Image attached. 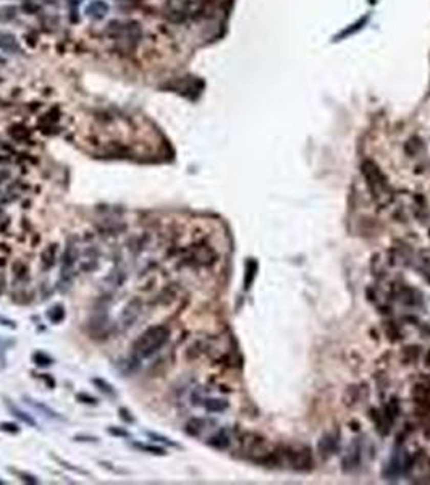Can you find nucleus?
I'll use <instances>...</instances> for the list:
<instances>
[{
    "instance_id": "nucleus-25",
    "label": "nucleus",
    "mask_w": 430,
    "mask_h": 485,
    "mask_svg": "<svg viewBox=\"0 0 430 485\" xmlns=\"http://www.w3.org/2000/svg\"><path fill=\"white\" fill-rule=\"evenodd\" d=\"M75 440H78V441H97L96 437H75Z\"/></svg>"
},
{
    "instance_id": "nucleus-23",
    "label": "nucleus",
    "mask_w": 430,
    "mask_h": 485,
    "mask_svg": "<svg viewBox=\"0 0 430 485\" xmlns=\"http://www.w3.org/2000/svg\"><path fill=\"white\" fill-rule=\"evenodd\" d=\"M0 430L8 432V433H18L19 427L16 424H12V422H2V424H0Z\"/></svg>"
},
{
    "instance_id": "nucleus-11",
    "label": "nucleus",
    "mask_w": 430,
    "mask_h": 485,
    "mask_svg": "<svg viewBox=\"0 0 430 485\" xmlns=\"http://www.w3.org/2000/svg\"><path fill=\"white\" fill-rule=\"evenodd\" d=\"M92 384H94V385L102 391V393L107 395V396H114V395H115V388L112 387L109 382L104 380V378H94V380H92Z\"/></svg>"
},
{
    "instance_id": "nucleus-18",
    "label": "nucleus",
    "mask_w": 430,
    "mask_h": 485,
    "mask_svg": "<svg viewBox=\"0 0 430 485\" xmlns=\"http://www.w3.org/2000/svg\"><path fill=\"white\" fill-rule=\"evenodd\" d=\"M147 437L149 438H152V440H157V441H160V443H167V445H170V447H178L175 441H171L168 437H163V435H159V433H154V432H147Z\"/></svg>"
},
{
    "instance_id": "nucleus-5",
    "label": "nucleus",
    "mask_w": 430,
    "mask_h": 485,
    "mask_svg": "<svg viewBox=\"0 0 430 485\" xmlns=\"http://www.w3.org/2000/svg\"><path fill=\"white\" fill-rule=\"evenodd\" d=\"M86 13L91 19H102L107 13H109V4L104 2V0H92V2L88 5Z\"/></svg>"
},
{
    "instance_id": "nucleus-22",
    "label": "nucleus",
    "mask_w": 430,
    "mask_h": 485,
    "mask_svg": "<svg viewBox=\"0 0 430 485\" xmlns=\"http://www.w3.org/2000/svg\"><path fill=\"white\" fill-rule=\"evenodd\" d=\"M76 399L78 401H81V403H84V405H97V399L94 398V396H91V395H88V393H78L76 395Z\"/></svg>"
},
{
    "instance_id": "nucleus-24",
    "label": "nucleus",
    "mask_w": 430,
    "mask_h": 485,
    "mask_svg": "<svg viewBox=\"0 0 430 485\" xmlns=\"http://www.w3.org/2000/svg\"><path fill=\"white\" fill-rule=\"evenodd\" d=\"M109 433L110 435H117V437H130V433L126 430H120V429H115V427H109Z\"/></svg>"
},
{
    "instance_id": "nucleus-1",
    "label": "nucleus",
    "mask_w": 430,
    "mask_h": 485,
    "mask_svg": "<svg viewBox=\"0 0 430 485\" xmlns=\"http://www.w3.org/2000/svg\"><path fill=\"white\" fill-rule=\"evenodd\" d=\"M170 338V330L165 325H154L149 327L144 333H142L135 345H133V353L138 359H144L152 356L168 342Z\"/></svg>"
},
{
    "instance_id": "nucleus-6",
    "label": "nucleus",
    "mask_w": 430,
    "mask_h": 485,
    "mask_svg": "<svg viewBox=\"0 0 430 485\" xmlns=\"http://www.w3.org/2000/svg\"><path fill=\"white\" fill-rule=\"evenodd\" d=\"M76 257H78V252L75 249V246L68 243L65 254H63V262H61V277H65L71 272V269H73V265L76 262Z\"/></svg>"
},
{
    "instance_id": "nucleus-26",
    "label": "nucleus",
    "mask_w": 430,
    "mask_h": 485,
    "mask_svg": "<svg viewBox=\"0 0 430 485\" xmlns=\"http://www.w3.org/2000/svg\"><path fill=\"white\" fill-rule=\"evenodd\" d=\"M4 285H5V280H4V275L0 273V293L4 291Z\"/></svg>"
},
{
    "instance_id": "nucleus-19",
    "label": "nucleus",
    "mask_w": 430,
    "mask_h": 485,
    "mask_svg": "<svg viewBox=\"0 0 430 485\" xmlns=\"http://www.w3.org/2000/svg\"><path fill=\"white\" fill-rule=\"evenodd\" d=\"M118 414H120L121 420H125L126 424H135V422H136L135 416H133L131 412H130V409H126V408H120V409H118Z\"/></svg>"
},
{
    "instance_id": "nucleus-12",
    "label": "nucleus",
    "mask_w": 430,
    "mask_h": 485,
    "mask_svg": "<svg viewBox=\"0 0 430 485\" xmlns=\"http://www.w3.org/2000/svg\"><path fill=\"white\" fill-rule=\"evenodd\" d=\"M135 448L150 453V455H157V456H163L165 455V450L160 447H154V445H146V443H135Z\"/></svg>"
},
{
    "instance_id": "nucleus-7",
    "label": "nucleus",
    "mask_w": 430,
    "mask_h": 485,
    "mask_svg": "<svg viewBox=\"0 0 430 485\" xmlns=\"http://www.w3.org/2000/svg\"><path fill=\"white\" fill-rule=\"evenodd\" d=\"M139 309H141V303L138 301V299H133L130 304H126L125 311H123V314H121L123 325L130 327L133 322H135V319H136L138 314H139Z\"/></svg>"
},
{
    "instance_id": "nucleus-16",
    "label": "nucleus",
    "mask_w": 430,
    "mask_h": 485,
    "mask_svg": "<svg viewBox=\"0 0 430 485\" xmlns=\"http://www.w3.org/2000/svg\"><path fill=\"white\" fill-rule=\"evenodd\" d=\"M206 408L209 411H223L225 408H227V403L222 399H209L206 403Z\"/></svg>"
},
{
    "instance_id": "nucleus-17",
    "label": "nucleus",
    "mask_w": 430,
    "mask_h": 485,
    "mask_svg": "<svg viewBox=\"0 0 430 485\" xmlns=\"http://www.w3.org/2000/svg\"><path fill=\"white\" fill-rule=\"evenodd\" d=\"M54 459L58 462V464H61L63 468H67V469H70V471H73V472H78V474H81V476H88V472L84 471V469H79V468H76V466H73V464H70L68 461H63V459H60L58 456H54Z\"/></svg>"
},
{
    "instance_id": "nucleus-15",
    "label": "nucleus",
    "mask_w": 430,
    "mask_h": 485,
    "mask_svg": "<svg viewBox=\"0 0 430 485\" xmlns=\"http://www.w3.org/2000/svg\"><path fill=\"white\" fill-rule=\"evenodd\" d=\"M28 401H29V403L33 405V406H34L36 409H40V411H42V412H46V416H49V417H54V419H60V416L57 414V412H55V411H52V409H50V408H47L46 405H42V403H34L33 399H28Z\"/></svg>"
},
{
    "instance_id": "nucleus-27",
    "label": "nucleus",
    "mask_w": 430,
    "mask_h": 485,
    "mask_svg": "<svg viewBox=\"0 0 430 485\" xmlns=\"http://www.w3.org/2000/svg\"><path fill=\"white\" fill-rule=\"evenodd\" d=\"M131 2H138V0H131Z\"/></svg>"
},
{
    "instance_id": "nucleus-8",
    "label": "nucleus",
    "mask_w": 430,
    "mask_h": 485,
    "mask_svg": "<svg viewBox=\"0 0 430 485\" xmlns=\"http://www.w3.org/2000/svg\"><path fill=\"white\" fill-rule=\"evenodd\" d=\"M5 405H7V408L12 411V414H15L19 420H23L25 424H28V426H31V427H36V420L31 417L29 414H26L25 411H22L19 409L15 403H12V401H8V399H5Z\"/></svg>"
},
{
    "instance_id": "nucleus-10",
    "label": "nucleus",
    "mask_w": 430,
    "mask_h": 485,
    "mask_svg": "<svg viewBox=\"0 0 430 485\" xmlns=\"http://www.w3.org/2000/svg\"><path fill=\"white\" fill-rule=\"evenodd\" d=\"M47 317L50 319V322L60 324L65 319V309L61 306H54L52 309H49L47 311Z\"/></svg>"
},
{
    "instance_id": "nucleus-2",
    "label": "nucleus",
    "mask_w": 430,
    "mask_h": 485,
    "mask_svg": "<svg viewBox=\"0 0 430 485\" xmlns=\"http://www.w3.org/2000/svg\"><path fill=\"white\" fill-rule=\"evenodd\" d=\"M206 5V0H168L165 7V16L171 23H183L204 13Z\"/></svg>"
},
{
    "instance_id": "nucleus-20",
    "label": "nucleus",
    "mask_w": 430,
    "mask_h": 485,
    "mask_svg": "<svg viewBox=\"0 0 430 485\" xmlns=\"http://www.w3.org/2000/svg\"><path fill=\"white\" fill-rule=\"evenodd\" d=\"M210 445L217 447V448H225L228 445V438L223 437V435H215V437L210 438Z\"/></svg>"
},
{
    "instance_id": "nucleus-21",
    "label": "nucleus",
    "mask_w": 430,
    "mask_h": 485,
    "mask_svg": "<svg viewBox=\"0 0 430 485\" xmlns=\"http://www.w3.org/2000/svg\"><path fill=\"white\" fill-rule=\"evenodd\" d=\"M10 472H13L15 476H18L19 479H22L23 482H26V483H37L39 480L34 477V476H29V474H25V472H19V471H12L10 469Z\"/></svg>"
},
{
    "instance_id": "nucleus-28",
    "label": "nucleus",
    "mask_w": 430,
    "mask_h": 485,
    "mask_svg": "<svg viewBox=\"0 0 430 485\" xmlns=\"http://www.w3.org/2000/svg\"><path fill=\"white\" fill-rule=\"evenodd\" d=\"M0 483H4V482H2V480H0Z\"/></svg>"
},
{
    "instance_id": "nucleus-13",
    "label": "nucleus",
    "mask_w": 430,
    "mask_h": 485,
    "mask_svg": "<svg viewBox=\"0 0 430 485\" xmlns=\"http://www.w3.org/2000/svg\"><path fill=\"white\" fill-rule=\"evenodd\" d=\"M16 18V8L15 7H2L0 8V22H12V19Z\"/></svg>"
},
{
    "instance_id": "nucleus-4",
    "label": "nucleus",
    "mask_w": 430,
    "mask_h": 485,
    "mask_svg": "<svg viewBox=\"0 0 430 485\" xmlns=\"http://www.w3.org/2000/svg\"><path fill=\"white\" fill-rule=\"evenodd\" d=\"M0 50L5 54H19L22 47H19L18 39L12 33L0 31Z\"/></svg>"
},
{
    "instance_id": "nucleus-14",
    "label": "nucleus",
    "mask_w": 430,
    "mask_h": 485,
    "mask_svg": "<svg viewBox=\"0 0 430 485\" xmlns=\"http://www.w3.org/2000/svg\"><path fill=\"white\" fill-rule=\"evenodd\" d=\"M33 361H34L37 366H40V367H47V366H50V364L54 363L52 357L47 356L46 353H40V351H37V353L33 354Z\"/></svg>"
},
{
    "instance_id": "nucleus-9",
    "label": "nucleus",
    "mask_w": 430,
    "mask_h": 485,
    "mask_svg": "<svg viewBox=\"0 0 430 485\" xmlns=\"http://www.w3.org/2000/svg\"><path fill=\"white\" fill-rule=\"evenodd\" d=\"M55 251H57V246L52 244L42 252V256H40V261H42V269H50V267L55 264Z\"/></svg>"
},
{
    "instance_id": "nucleus-3",
    "label": "nucleus",
    "mask_w": 430,
    "mask_h": 485,
    "mask_svg": "<svg viewBox=\"0 0 430 485\" xmlns=\"http://www.w3.org/2000/svg\"><path fill=\"white\" fill-rule=\"evenodd\" d=\"M105 33L117 40H126V43H136L141 37V29L135 22H112L107 26Z\"/></svg>"
}]
</instances>
